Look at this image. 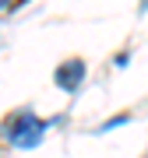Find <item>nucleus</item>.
Wrapping results in <instances>:
<instances>
[{
	"instance_id": "39448f33",
	"label": "nucleus",
	"mask_w": 148,
	"mask_h": 158,
	"mask_svg": "<svg viewBox=\"0 0 148 158\" xmlns=\"http://www.w3.org/2000/svg\"><path fill=\"white\" fill-rule=\"evenodd\" d=\"M0 158H4V151H0Z\"/></svg>"
},
{
	"instance_id": "7ed1b4c3",
	"label": "nucleus",
	"mask_w": 148,
	"mask_h": 158,
	"mask_svg": "<svg viewBox=\"0 0 148 158\" xmlns=\"http://www.w3.org/2000/svg\"><path fill=\"white\" fill-rule=\"evenodd\" d=\"M124 123H131V116H127V113H124V116H113V119H109L102 130H113V127H124Z\"/></svg>"
},
{
	"instance_id": "f03ea898",
	"label": "nucleus",
	"mask_w": 148,
	"mask_h": 158,
	"mask_svg": "<svg viewBox=\"0 0 148 158\" xmlns=\"http://www.w3.org/2000/svg\"><path fill=\"white\" fill-rule=\"evenodd\" d=\"M85 74H88L85 60H63L57 67V74H53V81H57V88H63V91H78L81 81H85Z\"/></svg>"
},
{
	"instance_id": "f257e3e1",
	"label": "nucleus",
	"mask_w": 148,
	"mask_h": 158,
	"mask_svg": "<svg viewBox=\"0 0 148 158\" xmlns=\"http://www.w3.org/2000/svg\"><path fill=\"white\" fill-rule=\"evenodd\" d=\"M0 134H4L14 148H35L42 141V134H46V119L32 116V113H18V116H11L0 127Z\"/></svg>"
},
{
	"instance_id": "20e7f679",
	"label": "nucleus",
	"mask_w": 148,
	"mask_h": 158,
	"mask_svg": "<svg viewBox=\"0 0 148 158\" xmlns=\"http://www.w3.org/2000/svg\"><path fill=\"white\" fill-rule=\"evenodd\" d=\"M7 4H11V0H0V11H4V7H7Z\"/></svg>"
}]
</instances>
